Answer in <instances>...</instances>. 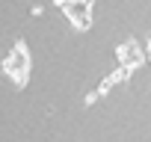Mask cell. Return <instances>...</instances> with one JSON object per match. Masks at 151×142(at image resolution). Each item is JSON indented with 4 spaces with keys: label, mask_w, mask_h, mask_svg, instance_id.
Returning a JSON list of instances; mask_svg holds the SVG:
<instances>
[{
    "label": "cell",
    "mask_w": 151,
    "mask_h": 142,
    "mask_svg": "<svg viewBox=\"0 0 151 142\" xmlns=\"http://www.w3.org/2000/svg\"><path fill=\"white\" fill-rule=\"evenodd\" d=\"M0 71L15 83V86H27V80H30V50H27V42H15L12 44V50L6 53V59L0 62Z\"/></svg>",
    "instance_id": "cell-1"
},
{
    "label": "cell",
    "mask_w": 151,
    "mask_h": 142,
    "mask_svg": "<svg viewBox=\"0 0 151 142\" xmlns=\"http://www.w3.org/2000/svg\"><path fill=\"white\" fill-rule=\"evenodd\" d=\"M53 6L68 15L74 30L83 33V30L92 27V6H95V0H53Z\"/></svg>",
    "instance_id": "cell-2"
},
{
    "label": "cell",
    "mask_w": 151,
    "mask_h": 142,
    "mask_svg": "<svg viewBox=\"0 0 151 142\" xmlns=\"http://www.w3.org/2000/svg\"><path fill=\"white\" fill-rule=\"evenodd\" d=\"M116 59H119V65H130V68H139L145 59H148V50L136 42V39H127V42H122L119 47H116Z\"/></svg>",
    "instance_id": "cell-3"
},
{
    "label": "cell",
    "mask_w": 151,
    "mask_h": 142,
    "mask_svg": "<svg viewBox=\"0 0 151 142\" xmlns=\"http://www.w3.org/2000/svg\"><path fill=\"white\" fill-rule=\"evenodd\" d=\"M133 71H136V68H130V65H119V68L113 71V77H116V83H127V80L133 77Z\"/></svg>",
    "instance_id": "cell-4"
},
{
    "label": "cell",
    "mask_w": 151,
    "mask_h": 142,
    "mask_svg": "<svg viewBox=\"0 0 151 142\" xmlns=\"http://www.w3.org/2000/svg\"><path fill=\"white\" fill-rule=\"evenodd\" d=\"M116 86H119V83H116V77H113V74H107V77L98 83V92H101V98H104V95H110Z\"/></svg>",
    "instance_id": "cell-5"
},
{
    "label": "cell",
    "mask_w": 151,
    "mask_h": 142,
    "mask_svg": "<svg viewBox=\"0 0 151 142\" xmlns=\"http://www.w3.org/2000/svg\"><path fill=\"white\" fill-rule=\"evenodd\" d=\"M98 101H101V92H98V89H95V92H89V95L83 98V104H86V107H92V104H98Z\"/></svg>",
    "instance_id": "cell-6"
},
{
    "label": "cell",
    "mask_w": 151,
    "mask_h": 142,
    "mask_svg": "<svg viewBox=\"0 0 151 142\" xmlns=\"http://www.w3.org/2000/svg\"><path fill=\"white\" fill-rule=\"evenodd\" d=\"M145 50H148V62H151V36L145 39Z\"/></svg>",
    "instance_id": "cell-7"
}]
</instances>
